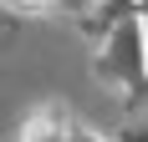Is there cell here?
Segmentation results:
<instances>
[{"mask_svg": "<svg viewBox=\"0 0 148 142\" xmlns=\"http://www.w3.org/2000/svg\"><path fill=\"white\" fill-rule=\"evenodd\" d=\"M26 142H66L61 112H36V117L26 122Z\"/></svg>", "mask_w": 148, "mask_h": 142, "instance_id": "1", "label": "cell"}]
</instances>
